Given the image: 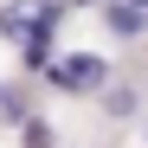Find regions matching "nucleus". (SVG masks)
Here are the masks:
<instances>
[{
    "label": "nucleus",
    "mask_w": 148,
    "mask_h": 148,
    "mask_svg": "<svg viewBox=\"0 0 148 148\" xmlns=\"http://www.w3.org/2000/svg\"><path fill=\"white\" fill-rule=\"evenodd\" d=\"M103 26L116 39H135V32H148V13L135 7V0H103Z\"/></svg>",
    "instance_id": "obj_2"
},
{
    "label": "nucleus",
    "mask_w": 148,
    "mask_h": 148,
    "mask_svg": "<svg viewBox=\"0 0 148 148\" xmlns=\"http://www.w3.org/2000/svg\"><path fill=\"white\" fill-rule=\"evenodd\" d=\"M58 90H77V97H97V90H110V58H97V52H71L58 58L52 71H45Z\"/></svg>",
    "instance_id": "obj_1"
},
{
    "label": "nucleus",
    "mask_w": 148,
    "mask_h": 148,
    "mask_svg": "<svg viewBox=\"0 0 148 148\" xmlns=\"http://www.w3.org/2000/svg\"><path fill=\"white\" fill-rule=\"evenodd\" d=\"M19 52H26V71H52V64H45V58H52V32H26Z\"/></svg>",
    "instance_id": "obj_3"
},
{
    "label": "nucleus",
    "mask_w": 148,
    "mask_h": 148,
    "mask_svg": "<svg viewBox=\"0 0 148 148\" xmlns=\"http://www.w3.org/2000/svg\"><path fill=\"white\" fill-rule=\"evenodd\" d=\"M0 116H7V122H32V110H26V90H19V84H0Z\"/></svg>",
    "instance_id": "obj_4"
},
{
    "label": "nucleus",
    "mask_w": 148,
    "mask_h": 148,
    "mask_svg": "<svg viewBox=\"0 0 148 148\" xmlns=\"http://www.w3.org/2000/svg\"><path fill=\"white\" fill-rule=\"evenodd\" d=\"M26 148H52V129H45V122H39V116L26 122Z\"/></svg>",
    "instance_id": "obj_6"
},
{
    "label": "nucleus",
    "mask_w": 148,
    "mask_h": 148,
    "mask_svg": "<svg viewBox=\"0 0 148 148\" xmlns=\"http://www.w3.org/2000/svg\"><path fill=\"white\" fill-rule=\"evenodd\" d=\"M103 103H110V110H135V90H129V84H116V90H103Z\"/></svg>",
    "instance_id": "obj_5"
},
{
    "label": "nucleus",
    "mask_w": 148,
    "mask_h": 148,
    "mask_svg": "<svg viewBox=\"0 0 148 148\" xmlns=\"http://www.w3.org/2000/svg\"><path fill=\"white\" fill-rule=\"evenodd\" d=\"M135 7H142V13H148V0H135Z\"/></svg>",
    "instance_id": "obj_7"
}]
</instances>
